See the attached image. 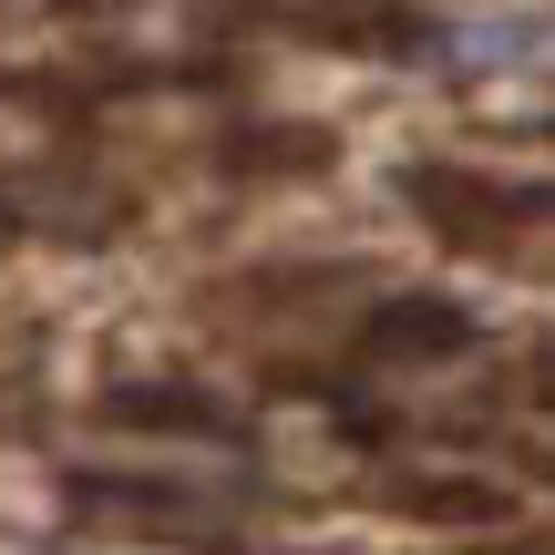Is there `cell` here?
<instances>
[{"label":"cell","instance_id":"obj_1","mask_svg":"<svg viewBox=\"0 0 555 555\" xmlns=\"http://www.w3.org/2000/svg\"><path fill=\"white\" fill-rule=\"evenodd\" d=\"M93 422L103 433H155V442H247V422L196 380H124V391L93 401Z\"/></svg>","mask_w":555,"mask_h":555},{"label":"cell","instance_id":"obj_2","mask_svg":"<svg viewBox=\"0 0 555 555\" xmlns=\"http://www.w3.org/2000/svg\"><path fill=\"white\" fill-rule=\"evenodd\" d=\"M401 196H412L442 237H463V247H504V227L535 217V196H504L494 176H463V165H412V176H401Z\"/></svg>","mask_w":555,"mask_h":555},{"label":"cell","instance_id":"obj_3","mask_svg":"<svg viewBox=\"0 0 555 555\" xmlns=\"http://www.w3.org/2000/svg\"><path fill=\"white\" fill-rule=\"evenodd\" d=\"M360 350L371 360H463L474 350V309H453V298H371Z\"/></svg>","mask_w":555,"mask_h":555},{"label":"cell","instance_id":"obj_4","mask_svg":"<svg viewBox=\"0 0 555 555\" xmlns=\"http://www.w3.org/2000/svg\"><path fill=\"white\" fill-rule=\"evenodd\" d=\"M73 515H144V525H206V494L176 474H62Z\"/></svg>","mask_w":555,"mask_h":555},{"label":"cell","instance_id":"obj_5","mask_svg":"<svg viewBox=\"0 0 555 555\" xmlns=\"http://www.w3.org/2000/svg\"><path fill=\"white\" fill-rule=\"evenodd\" d=\"M391 515H412V525H504L515 494H504V483H474V474H401Z\"/></svg>","mask_w":555,"mask_h":555},{"label":"cell","instance_id":"obj_6","mask_svg":"<svg viewBox=\"0 0 555 555\" xmlns=\"http://www.w3.org/2000/svg\"><path fill=\"white\" fill-rule=\"evenodd\" d=\"M21 237H31V217H21V206H11V196H0V258H11V247H21Z\"/></svg>","mask_w":555,"mask_h":555}]
</instances>
